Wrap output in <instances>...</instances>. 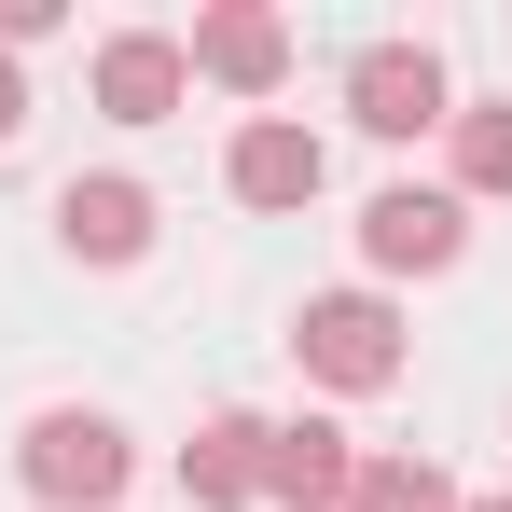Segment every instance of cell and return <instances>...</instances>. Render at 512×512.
<instances>
[{
  "mask_svg": "<svg viewBox=\"0 0 512 512\" xmlns=\"http://www.w3.org/2000/svg\"><path fill=\"white\" fill-rule=\"evenodd\" d=\"M263 485H277V499H346V485H360V457H346L333 429H263Z\"/></svg>",
  "mask_w": 512,
  "mask_h": 512,
  "instance_id": "obj_8",
  "label": "cell"
},
{
  "mask_svg": "<svg viewBox=\"0 0 512 512\" xmlns=\"http://www.w3.org/2000/svg\"><path fill=\"white\" fill-rule=\"evenodd\" d=\"M346 499H360V512H457V485H443L429 457H374V471H360Z\"/></svg>",
  "mask_w": 512,
  "mask_h": 512,
  "instance_id": "obj_11",
  "label": "cell"
},
{
  "mask_svg": "<svg viewBox=\"0 0 512 512\" xmlns=\"http://www.w3.org/2000/svg\"><path fill=\"white\" fill-rule=\"evenodd\" d=\"M236 194H250V208H305V194H319V139H305V125H250V139H236Z\"/></svg>",
  "mask_w": 512,
  "mask_h": 512,
  "instance_id": "obj_7",
  "label": "cell"
},
{
  "mask_svg": "<svg viewBox=\"0 0 512 512\" xmlns=\"http://www.w3.org/2000/svg\"><path fill=\"white\" fill-rule=\"evenodd\" d=\"M305 360H319L333 388H388V374H402V333H388L374 291H333V305H305Z\"/></svg>",
  "mask_w": 512,
  "mask_h": 512,
  "instance_id": "obj_3",
  "label": "cell"
},
{
  "mask_svg": "<svg viewBox=\"0 0 512 512\" xmlns=\"http://www.w3.org/2000/svg\"><path fill=\"white\" fill-rule=\"evenodd\" d=\"M457 167L471 194H512V111H457Z\"/></svg>",
  "mask_w": 512,
  "mask_h": 512,
  "instance_id": "obj_12",
  "label": "cell"
},
{
  "mask_svg": "<svg viewBox=\"0 0 512 512\" xmlns=\"http://www.w3.org/2000/svg\"><path fill=\"white\" fill-rule=\"evenodd\" d=\"M28 485H42V499H111V485H125V429L111 416H42L28 429Z\"/></svg>",
  "mask_w": 512,
  "mask_h": 512,
  "instance_id": "obj_2",
  "label": "cell"
},
{
  "mask_svg": "<svg viewBox=\"0 0 512 512\" xmlns=\"http://www.w3.org/2000/svg\"><path fill=\"white\" fill-rule=\"evenodd\" d=\"M14 125H28V97H14V70H0V139H14Z\"/></svg>",
  "mask_w": 512,
  "mask_h": 512,
  "instance_id": "obj_13",
  "label": "cell"
},
{
  "mask_svg": "<svg viewBox=\"0 0 512 512\" xmlns=\"http://www.w3.org/2000/svg\"><path fill=\"white\" fill-rule=\"evenodd\" d=\"M471 512H512V499H471Z\"/></svg>",
  "mask_w": 512,
  "mask_h": 512,
  "instance_id": "obj_14",
  "label": "cell"
},
{
  "mask_svg": "<svg viewBox=\"0 0 512 512\" xmlns=\"http://www.w3.org/2000/svg\"><path fill=\"white\" fill-rule=\"evenodd\" d=\"M346 111H360L374 139L443 125V56H429V42H360V56H346Z\"/></svg>",
  "mask_w": 512,
  "mask_h": 512,
  "instance_id": "obj_1",
  "label": "cell"
},
{
  "mask_svg": "<svg viewBox=\"0 0 512 512\" xmlns=\"http://www.w3.org/2000/svg\"><path fill=\"white\" fill-rule=\"evenodd\" d=\"M194 70H222V84H277V70H291V28H277V14H208V28H194Z\"/></svg>",
  "mask_w": 512,
  "mask_h": 512,
  "instance_id": "obj_9",
  "label": "cell"
},
{
  "mask_svg": "<svg viewBox=\"0 0 512 512\" xmlns=\"http://www.w3.org/2000/svg\"><path fill=\"white\" fill-rule=\"evenodd\" d=\"M180 485H194L208 512H236V499L263 485V429H250V416H208V443L180 457Z\"/></svg>",
  "mask_w": 512,
  "mask_h": 512,
  "instance_id": "obj_10",
  "label": "cell"
},
{
  "mask_svg": "<svg viewBox=\"0 0 512 512\" xmlns=\"http://www.w3.org/2000/svg\"><path fill=\"white\" fill-rule=\"evenodd\" d=\"M457 236H471V222H457V194H374V208H360V250L388 263V277H402V263H457Z\"/></svg>",
  "mask_w": 512,
  "mask_h": 512,
  "instance_id": "obj_4",
  "label": "cell"
},
{
  "mask_svg": "<svg viewBox=\"0 0 512 512\" xmlns=\"http://www.w3.org/2000/svg\"><path fill=\"white\" fill-rule=\"evenodd\" d=\"M180 70H194L180 42H153V28H125V42L97 56V97H111L125 125H153V111H167V97H180Z\"/></svg>",
  "mask_w": 512,
  "mask_h": 512,
  "instance_id": "obj_6",
  "label": "cell"
},
{
  "mask_svg": "<svg viewBox=\"0 0 512 512\" xmlns=\"http://www.w3.org/2000/svg\"><path fill=\"white\" fill-rule=\"evenodd\" d=\"M56 222H70V250H97V263H139V250H153V194H139V180H70Z\"/></svg>",
  "mask_w": 512,
  "mask_h": 512,
  "instance_id": "obj_5",
  "label": "cell"
}]
</instances>
